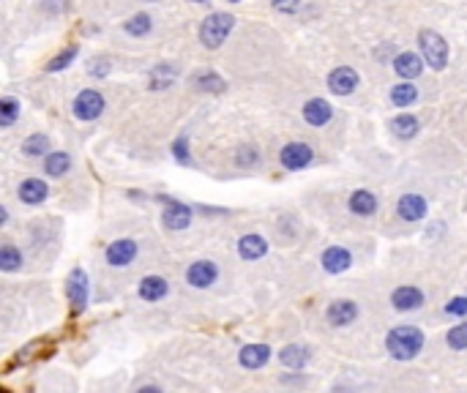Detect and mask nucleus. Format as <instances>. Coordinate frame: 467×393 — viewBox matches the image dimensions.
Here are the masks:
<instances>
[{"label": "nucleus", "mask_w": 467, "mask_h": 393, "mask_svg": "<svg viewBox=\"0 0 467 393\" xmlns=\"http://www.w3.org/2000/svg\"><path fill=\"white\" fill-rule=\"evenodd\" d=\"M350 211H353V213H361V216L374 213V211H377V196L371 194V192H367V189L353 192V196H350Z\"/></svg>", "instance_id": "6ab92c4d"}, {"label": "nucleus", "mask_w": 467, "mask_h": 393, "mask_svg": "<svg viewBox=\"0 0 467 393\" xmlns=\"http://www.w3.org/2000/svg\"><path fill=\"white\" fill-rule=\"evenodd\" d=\"M20 262H22V254L14 246H3L0 248V268L3 270H17Z\"/></svg>", "instance_id": "cd10ccee"}, {"label": "nucleus", "mask_w": 467, "mask_h": 393, "mask_svg": "<svg viewBox=\"0 0 467 393\" xmlns=\"http://www.w3.org/2000/svg\"><path fill=\"white\" fill-rule=\"evenodd\" d=\"M445 342H448L451 349H467V322L456 325V328H451L448 336H445Z\"/></svg>", "instance_id": "c85d7f7f"}, {"label": "nucleus", "mask_w": 467, "mask_h": 393, "mask_svg": "<svg viewBox=\"0 0 467 393\" xmlns=\"http://www.w3.org/2000/svg\"><path fill=\"white\" fill-rule=\"evenodd\" d=\"M164 227H170V229H183V227H189V221H192V211L183 205V202H175V199H167V208H164Z\"/></svg>", "instance_id": "9d476101"}, {"label": "nucleus", "mask_w": 467, "mask_h": 393, "mask_svg": "<svg viewBox=\"0 0 467 393\" xmlns=\"http://www.w3.org/2000/svg\"><path fill=\"white\" fill-rule=\"evenodd\" d=\"M93 76H104V74H110V60H104V58H96L93 60V69H91Z\"/></svg>", "instance_id": "4c0bfd02"}, {"label": "nucleus", "mask_w": 467, "mask_h": 393, "mask_svg": "<svg viewBox=\"0 0 467 393\" xmlns=\"http://www.w3.org/2000/svg\"><path fill=\"white\" fill-rule=\"evenodd\" d=\"M353 265V257H350V251L347 248H339V246H334V248H325L322 251V268L328 270V273H342Z\"/></svg>", "instance_id": "f8f14e48"}, {"label": "nucleus", "mask_w": 467, "mask_h": 393, "mask_svg": "<svg viewBox=\"0 0 467 393\" xmlns=\"http://www.w3.org/2000/svg\"><path fill=\"white\" fill-rule=\"evenodd\" d=\"M216 265L213 262H208V260H199L195 262L192 268L186 270V279H189V284L192 287H199V290H205V287H211L213 281H216Z\"/></svg>", "instance_id": "0eeeda50"}, {"label": "nucleus", "mask_w": 467, "mask_h": 393, "mask_svg": "<svg viewBox=\"0 0 467 393\" xmlns=\"http://www.w3.org/2000/svg\"><path fill=\"white\" fill-rule=\"evenodd\" d=\"M74 58H77V47H69V49H63L58 58H52L49 60V66H47V72H60V69H66L69 63H72Z\"/></svg>", "instance_id": "473e14b6"}, {"label": "nucleus", "mask_w": 467, "mask_h": 393, "mask_svg": "<svg viewBox=\"0 0 467 393\" xmlns=\"http://www.w3.org/2000/svg\"><path fill=\"white\" fill-rule=\"evenodd\" d=\"M126 30H129L131 36H145L147 30H150V17H147V14H134V17L126 22Z\"/></svg>", "instance_id": "7c9ffc66"}, {"label": "nucleus", "mask_w": 467, "mask_h": 393, "mask_svg": "<svg viewBox=\"0 0 467 393\" xmlns=\"http://www.w3.org/2000/svg\"><path fill=\"white\" fill-rule=\"evenodd\" d=\"M47 150H49V140L44 134H33V137H27L22 142V153H27V156H41Z\"/></svg>", "instance_id": "bb28decb"}, {"label": "nucleus", "mask_w": 467, "mask_h": 393, "mask_svg": "<svg viewBox=\"0 0 467 393\" xmlns=\"http://www.w3.org/2000/svg\"><path fill=\"white\" fill-rule=\"evenodd\" d=\"M391 300L399 312H410V309H418V306L423 303V293H421L418 287H399V290L391 295Z\"/></svg>", "instance_id": "dca6fc26"}, {"label": "nucleus", "mask_w": 467, "mask_h": 393, "mask_svg": "<svg viewBox=\"0 0 467 393\" xmlns=\"http://www.w3.org/2000/svg\"><path fill=\"white\" fill-rule=\"evenodd\" d=\"M175 69H172L170 63H162V66H156L153 72H150V88L153 91H164V88H170L172 82H175Z\"/></svg>", "instance_id": "5701e85b"}, {"label": "nucleus", "mask_w": 467, "mask_h": 393, "mask_svg": "<svg viewBox=\"0 0 467 393\" xmlns=\"http://www.w3.org/2000/svg\"><path fill=\"white\" fill-rule=\"evenodd\" d=\"M134 254H137V244L129 241V238H123V241H115V244L107 248V262L115 265V268H123V265H129L134 260Z\"/></svg>", "instance_id": "1a4fd4ad"}, {"label": "nucleus", "mask_w": 467, "mask_h": 393, "mask_svg": "<svg viewBox=\"0 0 467 393\" xmlns=\"http://www.w3.org/2000/svg\"><path fill=\"white\" fill-rule=\"evenodd\" d=\"M230 3H238V0H230Z\"/></svg>", "instance_id": "ea45409f"}, {"label": "nucleus", "mask_w": 467, "mask_h": 393, "mask_svg": "<svg viewBox=\"0 0 467 393\" xmlns=\"http://www.w3.org/2000/svg\"><path fill=\"white\" fill-rule=\"evenodd\" d=\"M195 3H205V0H195Z\"/></svg>", "instance_id": "58836bf2"}, {"label": "nucleus", "mask_w": 467, "mask_h": 393, "mask_svg": "<svg viewBox=\"0 0 467 393\" xmlns=\"http://www.w3.org/2000/svg\"><path fill=\"white\" fill-rule=\"evenodd\" d=\"M421 49H423L426 63H429L435 72L445 69V63H448V44H445V39H442L440 33L423 30V33H421Z\"/></svg>", "instance_id": "7ed1b4c3"}, {"label": "nucleus", "mask_w": 467, "mask_h": 393, "mask_svg": "<svg viewBox=\"0 0 467 393\" xmlns=\"http://www.w3.org/2000/svg\"><path fill=\"white\" fill-rule=\"evenodd\" d=\"M17 115H20V104H17L14 98H3V101H0V123H3V126H11V123L17 121Z\"/></svg>", "instance_id": "c756f323"}, {"label": "nucleus", "mask_w": 467, "mask_h": 393, "mask_svg": "<svg viewBox=\"0 0 467 393\" xmlns=\"http://www.w3.org/2000/svg\"><path fill=\"white\" fill-rule=\"evenodd\" d=\"M279 358H282V364L287 368H303L306 361H309V352H306V347L290 344V347H284V349L279 352Z\"/></svg>", "instance_id": "4be33fe9"}, {"label": "nucleus", "mask_w": 467, "mask_h": 393, "mask_svg": "<svg viewBox=\"0 0 467 393\" xmlns=\"http://www.w3.org/2000/svg\"><path fill=\"white\" fill-rule=\"evenodd\" d=\"M421 58H418L416 52H402L396 60H393V72L399 74L402 79H413V76H418L421 74Z\"/></svg>", "instance_id": "f3484780"}, {"label": "nucleus", "mask_w": 467, "mask_h": 393, "mask_svg": "<svg viewBox=\"0 0 467 393\" xmlns=\"http://www.w3.org/2000/svg\"><path fill=\"white\" fill-rule=\"evenodd\" d=\"M232 25H235V17H232V14H224V11L211 14V17L202 22V27H199V39H202V44H205L208 49L221 47L224 39L230 36Z\"/></svg>", "instance_id": "f03ea898"}, {"label": "nucleus", "mask_w": 467, "mask_h": 393, "mask_svg": "<svg viewBox=\"0 0 467 393\" xmlns=\"http://www.w3.org/2000/svg\"><path fill=\"white\" fill-rule=\"evenodd\" d=\"M172 153H175V159H178L180 164H189V142H186V137H178V140H175Z\"/></svg>", "instance_id": "72a5a7b5"}, {"label": "nucleus", "mask_w": 467, "mask_h": 393, "mask_svg": "<svg viewBox=\"0 0 467 393\" xmlns=\"http://www.w3.org/2000/svg\"><path fill=\"white\" fill-rule=\"evenodd\" d=\"M44 167H47V175L60 178V175H66V170L72 167V159H69V153L58 150V153H49L47 161H44Z\"/></svg>", "instance_id": "b1692460"}, {"label": "nucleus", "mask_w": 467, "mask_h": 393, "mask_svg": "<svg viewBox=\"0 0 467 393\" xmlns=\"http://www.w3.org/2000/svg\"><path fill=\"white\" fill-rule=\"evenodd\" d=\"M418 96V91L413 85H407V82H402V85H396L391 91V101L396 107H407V104H413Z\"/></svg>", "instance_id": "a878e982"}, {"label": "nucleus", "mask_w": 467, "mask_h": 393, "mask_svg": "<svg viewBox=\"0 0 467 393\" xmlns=\"http://www.w3.org/2000/svg\"><path fill=\"white\" fill-rule=\"evenodd\" d=\"M20 196H22L27 205H39V202L47 199V183L30 178V180H25L22 186H20Z\"/></svg>", "instance_id": "412c9836"}, {"label": "nucleus", "mask_w": 467, "mask_h": 393, "mask_svg": "<svg viewBox=\"0 0 467 393\" xmlns=\"http://www.w3.org/2000/svg\"><path fill=\"white\" fill-rule=\"evenodd\" d=\"M399 216L404 221H418L426 216V199L421 194H404L399 199Z\"/></svg>", "instance_id": "ddd939ff"}, {"label": "nucleus", "mask_w": 467, "mask_h": 393, "mask_svg": "<svg viewBox=\"0 0 467 393\" xmlns=\"http://www.w3.org/2000/svg\"><path fill=\"white\" fill-rule=\"evenodd\" d=\"M445 312H448V314H454V317H465L467 314V298H454V300L445 306Z\"/></svg>", "instance_id": "f704fd0d"}, {"label": "nucleus", "mask_w": 467, "mask_h": 393, "mask_svg": "<svg viewBox=\"0 0 467 393\" xmlns=\"http://www.w3.org/2000/svg\"><path fill=\"white\" fill-rule=\"evenodd\" d=\"M167 281L162 279V276H145L143 281H140V295L145 298V300H162L164 295H167Z\"/></svg>", "instance_id": "aec40b11"}, {"label": "nucleus", "mask_w": 467, "mask_h": 393, "mask_svg": "<svg viewBox=\"0 0 467 393\" xmlns=\"http://www.w3.org/2000/svg\"><path fill=\"white\" fill-rule=\"evenodd\" d=\"M309 161H312V147L303 145V142H290V145H284V150H282V164L290 167V170H301Z\"/></svg>", "instance_id": "6e6552de"}, {"label": "nucleus", "mask_w": 467, "mask_h": 393, "mask_svg": "<svg viewBox=\"0 0 467 393\" xmlns=\"http://www.w3.org/2000/svg\"><path fill=\"white\" fill-rule=\"evenodd\" d=\"M254 161H257V153H254L251 147H244V150H238V164L249 167V164H254Z\"/></svg>", "instance_id": "e433bc0d"}, {"label": "nucleus", "mask_w": 467, "mask_h": 393, "mask_svg": "<svg viewBox=\"0 0 467 393\" xmlns=\"http://www.w3.org/2000/svg\"><path fill=\"white\" fill-rule=\"evenodd\" d=\"M238 251H241L244 260H260V257L268 251V244H265V238H260V235H244L241 244H238Z\"/></svg>", "instance_id": "a211bd4d"}, {"label": "nucleus", "mask_w": 467, "mask_h": 393, "mask_svg": "<svg viewBox=\"0 0 467 393\" xmlns=\"http://www.w3.org/2000/svg\"><path fill=\"white\" fill-rule=\"evenodd\" d=\"M328 88L336 93V96H347L358 88V72L350 69V66H339L328 74Z\"/></svg>", "instance_id": "423d86ee"}, {"label": "nucleus", "mask_w": 467, "mask_h": 393, "mask_svg": "<svg viewBox=\"0 0 467 393\" xmlns=\"http://www.w3.org/2000/svg\"><path fill=\"white\" fill-rule=\"evenodd\" d=\"M268 358H270V349L265 344H249V347L241 349V358H238V361H241V366L246 368H260L268 364Z\"/></svg>", "instance_id": "2eb2a0df"}, {"label": "nucleus", "mask_w": 467, "mask_h": 393, "mask_svg": "<svg viewBox=\"0 0 467 393\" xmlns=\"http://www.w3.org/2000/svg\"><path fill=\"white\" fill-rule=\"evenodd\" d=\"M273 8L284 11V14H293V11L301 8V0H273Z\"/></svg>", "instance_id": "c9c22d12"}, {"label": "nucleus", "mask_w": 467, "mask_h": 393, "mask_svg": "<svg viewBox=\"0 0 467 393\" xmlns=\"http://www.w3.org/2000/svg\"><path fill=\"white\" fill-rule=\"evenodd\" d=\"M386 347L396 361H410L423 347V331L416 325H399L386 336Z\"/></svg>", "instance_id": "f257e3e1"}, {"label": "nucleus", "mask_w": 467, "mask_h": 393, "mask_svg": "<svg viewBox=\"0 0 467 393\" xmlns=\"http://www.w3.org/2000/svg\"><path fill=\"white\" fill-rule=\"evenodd\" d=\"M331 104L328 101H322V98H312V101H306V107H303V118L306 123H312V126H325V123L331 121Z\"/></svg>", "instance_id": "4468645a"}, {"label": "nucleus", "mask_w": 467, "mask_h": 393, "mask_svg": "<svg viewBox=\"0 0 467 393\" xmlns=\"http://www.w3.org/2000/svg\"><path fill=\"white\" fill-rule=\"evenodd\" d=\"M195 85L197 88H202V91H224V79L221 76H216V74H199V76H195Z\"/></svg>", "instance_id": "2f4dec72"}, {"label": "nucleus", "mask_w": 467, "mask_h": 393, "mask_svg": "<svg viewBox=\"0 0 467 393\" xmlns=\"http://www.w3.org/2000/svg\"><path fill=\"white\" fill-rule=\"evenodd\" d=\"M355 317H358V306H355L353 300H336V303L328 306V322L336 325V328L350 325Z\"/></svg>", "instance_id": "9b49d317"}, {"label": "nucleus", "mask_w": 467, "mask_h": 393, "mask_svg": "<svg viewBox=\"0 0 467 393\" xmlns=\"http://www.w3.org/2000/svg\"><path fill=\"white\" fill-rule=\"evenodd\" d=\"M88 273L85 270H72L69 281H66V293H69V300H72L74 314H79L85 306H88Z\"/></svg>", "instance_id": "39448f33"}, {"label": "nucleus", "mask_w": 467, "mask_h": 393, "mask_svg": "<svg viewBox=\"0 0 467 393\" xmlns=\"http://www.w3.org/2000/svg\"><path fill=\"white\" fill-rule=\"evenodd\" d=\"M391 128L396 131V137H402V140H410V137H416L418 121L413 118V115H399V118H393Z\"/></svg>", "instance_id": "393cba45"}, {"label": "nucleus", "mask_w": 467, "mask_h": 393, "mask_svg": "<svg viewBox=\"0 0 467 393\" xmlns=\"http://www.w3.org/2000/svg\"><path fill=\"white\" fill-rule=\"evenodd\" d=\"M101 112H104V98L96 91H82L74 98V115L79 121H96Z\"/></svg>", "instance_id": "20e7f679"}]
</instances>
